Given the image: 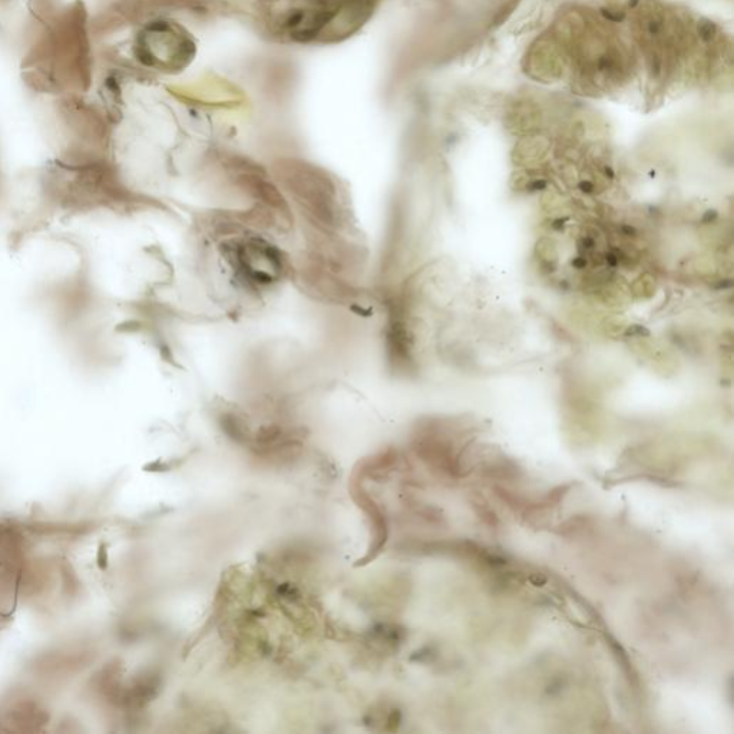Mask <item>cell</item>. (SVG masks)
I'll return each instance as SVG.
<instances>
[{
  "instance_id": "obj_1",
  "label": "cell",
  "mask_w": 734,
  "mask_h": 734,
  "mask_svg": "<svg viewBox=\"0 0 734 734\" xmlns=\"http://www.w3.org/2000/svg\"><path fill=\"white\" fill-rule=\"evenodd\" d=\"M283 187L292 194L303 214L324 231H335L345 224V210L339 188L322 170L306 164H283L277 168Z\"/></svg>"
}]
</instances>
